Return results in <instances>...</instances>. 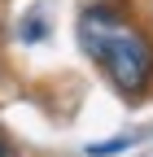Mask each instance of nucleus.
Segmentation results:
<instances>
[{
  "instance_id": "nucleus-1",
  "label": "nucleus",
  "mask_w": 153,
  "mask_h": 157,
  "mask_svg": "<svg viewBox=\"0 0 153 157\" xmlns=\"http://www.w3.org/2000/svg\"><path fill=\"white\" fill-rule=\"evenodd\" d=\"M79 44L96 61L114 87L127 96H140L153 78V39L131 22L127 13L109 5H88L79 13Z\"/></svg>"
},
{
  "instance_id": "nucleus-2",
  "label": "nucleus",
  "mask_w": 153,
  "mask_h": 157,
  "mask_svg": "<svg viewBox=\"0 0 153 157\" xmlns=\"http://www.w3.org/2000/svg\"><path fill=\"white\" fill-rule=\"evenodd\" d=\"M0 157H18V148L9 144V135H5V131H0Z\"/></svg>"
}]
</instances>
